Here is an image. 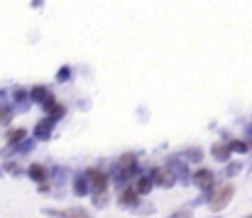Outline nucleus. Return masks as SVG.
Wrapping results in <instances>:
<instances>
[{
    "label": "nucleus",
    "mask_w": 252,
    "mask_h": 218,
    "mask_svg": "<svg viewBox=\"0 0 252 218\" xmlns=\"http://www.w3.org/2000/svg\"><path fill=\"white\" fill-rule=\"evenodd\" d=\"M250 152H252V143H250Z\"/></svg>",
    "instance_id": "25"
},
{
    "label": "nucleus",
    "mask_w": 252,
    "mask_h": 218,
    "mask_svg": "<svg viewBox=\"0 0 252 218\" xmlns=\"http://www.w3.org/2000/svg\"><path fill=\"white\" fill-rule=\"evenodd\" d=\"M27 98H30V93H27V91H22V88H17V91H15V101H17V103H22V101H27Z\"/></svg>",
    "instance_id": "21"
},
{
    "label": "nucleus",
    "mask_w": 252,
    "mask_h": 218,
    "mask_svg": "<svg viewBox=\"0 0 252 218\" xmlns=\"http://www.w3.org/2000/svg\"><path fill=\"white\" fill-rule=\"evenodd\" d=\"M12 120V108L7 106H0V125H7Z\"/></svg>",
    "instance_id": "17"
},
{
    "label": "nucleus",
    "mask_w": 252,
    "mask_h": 218,
    "mask_svg": "<svg viewBox=\"0 0 252 218\" xmlns=\"http://www.w3.org/2000/svg\"><path fill=\"white\" fill-rule=\"evenodd\" d=\"M64 113H66V108H64L62 103H54V106L47 110V115H49L52 120H59V118H64Z\"/></svg>",
    "instance_id": "16"
},
{
    "label": "nucleus",
    "mask_w": 252,
    "mask_h": 218,
    "mask_svg": "<svg viewBox=\"0 0 252 218\" xmlns=\"http://www.w3.org/2000/svg\"><path fill=\"white\" fill-rule=\"evenodd\" d=\"M191 184H193V186H198V189L203 191V201H208L211 191L216 189V177H213V172H211V169L201 167V169H196V172L191 174Z\"/></svg>",
    "instance_id": "3"
},
{
    "label": "nucleus",
    "mask_w": 252,
    "mask_h": 218,
    "mask_svg": "<svg viewBox=\"0 0 252 218\" xmlns=\"http://www.w3.org/2000/svg\"><path fill=\"white\" fill-rule=\"evenodd\" d=\"M54 123H57V120H52L49 115L42 118V120L34 125V140H49L52 133H54Z\"/></svg>",
    "instance_id": "7"
},
{
    "label": "nucleus",
    "mask_w": 252,
    "mask_h": 218,
    "mask_svg": "<svg viewBox=\"0 0 252 218\" xmlns=\"http://www.w3.org/2000/svg\"><path fill=\"white\" fill-rule=\"evenodd\" d=\"M135 177H137V157H135L132 152H127V154H123V157L118 159L115 182H118V184H125V182H130V179H135Z\"/></svg>",
    "instance_id": "2"
},
{
    "label": "nucleus",
    "mask_w": 252,
    "mask_h": 218,
    "mask_svg": "<svg viewBox=\"0 0 252 218\" xmlns=\"http://www.w3.org/2000/svg\"><path fill=\"white\" fill-rule=\"evenodd\" d=\"M228 145H230V152H238V154L250 152V143H245V140H228Z\"/></svg>",
    "instance_id": "15"
},
{
    "label": "nucleus",
    "mask_w": 252,
    "mask_h": 218,
    "mask_svg": "<svg viewBox=\"0 0 252 218\" xmlns=\"http://www.w3.org/2000/svg\"><path fill=\"white\" fill-rule=\"evenodd\" d=\"M69 78H71V67H62L59 73H57V81H62V83H64V81H69Z\"/></svg>",
    "instance_id": "20"
},
{
    "label": "nucleus",
    "mask_w": 252,
    "mask_h": 218,
    "mask_svg": "<svg viewBox=\"0 0 252 218\" xmlns=\"http://www.w3.org/2000/svg\"><path fill=\"white\" fill-rule=\"evenodd\" d=\"M30 98H32L34 103H44L47 98H52V93H49V88H44V86H34V88L30 91Z\"/></svg>",
    "instance_id": "13"
},
{
    "label": "nucleus",
    "mask_w": 252,
    "mask_h": 218,
    "mask_svg": "<svg viewBox=\"0 0 252 218\" xmlns=\"http://www.w3.org/2000/svg\"><path fill=\"white\" fill-rule=\"evenodd\" d=\"M243 218H252V214H250V216H243Z\"/></svg>",
    "instance_id": "24"
},
{
    "label": "nucleus",
    "mask_w": 252,
    "mask_h": 218,
    "mask_svg": "<svg viewBox=\"0 0 252 218\" xmlns=\"http://www.w3.org/2000/svg\"><path fill=\"white\" fill-rule=\"evenodd\" d=\"M86 179H88V184H91L93 196H103V194H108V184H110V179H108V174H105L103 169H86Z\"/></svg>",
    "instance_id": "4"
},
{
    "label": "nucleus",
    "mask_w": 252,
    "mask_h": 218,
    "mask_svg": "<svg viewBox=\"0 0 252 218\" xmlns=\"http://www.w3.org/2000/svg\"><path fill=\"white\" fill-rule=\"evenodd\" d=\"M25 138H27V130H25V128H15V130H10V133H7V147L22 143Z\"/></svg>",
    "instance_id": "14"
},
{
    "label": "nucleus",
    "mask_w": 252,
    "mask_h": 218,
    "mask_svg": "<svg viewBox=\"0 0 252 218\" xmlns=\"http://www.w3.org/2000/svg\"><path fill=\"white\" fill-rule=\"evenodd\" d=\"M233 196H235L233 184H220V186H216V189L211 191V196H208V209L218 214V211H223V209L233 201Z\"/></svg>",
    "instance_id": "1"
},
{
    "label": "nucleus",
    "mask_w": 252,
    "mask_h": 218,
    "mask_svg": "<svg viewBox=\"0 0 252 218\" xmlns=\"http://www.w3.org/2000/svg\"><path fill=\"white\" fill-rule=\"evenodd\" d=\"M216 218H220V216H216Z\"/></svg>",
    "instance_id": "26"
},
{
    "label": "nucleus",
    "mask_w": 252,
    "mask_h": 218,
    "mask_svg": "<svg viewBox=\"0 0 252 218\" xmlns=\"http://www.w3.org/2000/svg\"><path fill=\"white\" fill-rule=\"evenodd\" d=\"M137 191H140V196H145V194H150L152 191V186H155V182H152V177L147 174V177H135V184H132Z\"/></svg>",
    "instance_id": "12"
},
{
    "label": "nucleus",
    "mask_w": 252,
    "mask_h": 218,
    "mask_svg": "<svg viewBox=\"0 0 252 218\" xmlns=\"http://www.w3.org/2000/svg\"><path fill=\"white\" fill-rule=\"evenodd\" d=\"M150 177H152V182L155 184H159V186H174L176 184V174H174V169L171 167H155L152 172H150Z\"/></svg>",
    "instance_id": "6"
},
{
    "label": "nucleus",
    "mask_w": 252,
    "mask_h": 218,
    "mask_svg": "<svg viewBox=\"0 0 252 218\" xmlns=\"http://www.w3.org/2000/svg\"><path fill=\"white\" fill-rule=\"evenodd\" d=\"M44 216L49 218H93L86 209L76 206V209H44Z\"/></svg>",
    "instance_id": "5"
},
{
    "label": "nucleus",
    "mask_w": 252,
    "mask_h": 218,
    "mask_svg": "<svg viewBox=\"0 0 252 218\" xmlns=\"http://www.w3.org/2000/svg\"><path fill=\"white\" fill-rule=\"evenodd\" d=\"M27 174H30V179H32V182H37V184H42V182H47V179H49V172H47V167H44V164H32V167L27 169Z\"/></svg>",
    "instance_id": "11"
},
{
    "label": "nucleus",
    "mask_w": 252,
    "mask_h": 218,
    "mask_svg": "<svg viewBox=\"0 0 252 218\" xmlns=\"http://www.w3.org/2000/svg\"><path fill=\"white\" fill-rule=\"evenodd\" d=\"M238 172H240V164H238V162H233V164H228V172H225V174H228V177H233V174H238Z\"/></svg>",
    "instance_id": "22"
},
{
    "label": "nucleus",
    "mask_w": 252,
    "mask_h": 218,
    "mask_svg": "<svg viewBox=\"0 0 252 218\" xmlns=\"http://www.w3.org/2000/svg\"><path fill=\"white\" fill-rule=\"evenodd\" d=\"M230 145L228 143H216V145L211 147V157L213 159H218V162H230Z\"/></svg>",
    "instance_id": "9"
},
{
    "label": "nucleus",
    "mask_w": 252,
    "mask_h": 218,
    "mask_svg": "<svg viewBox=\"0 0 252 218\" xmlns=\"http://www.w3.org/2000/svg\"><path fill=\"white\" fill-rule=\"evenodd\" d=\"M118 204H123V206H137L140 204V191L135 189V186H125L120 194H118Z\"/></svg>",
    "instance_id": "8"
},
{
    "label": "nucleus",
    "mask_w": 252,
    "mask_h": 218,
    "mask_svg": "<svg viewBox=\"0 0 252 218\" xmlns=\"http://www.w3.org/2000/svg\"><path fill=\"white\" fill-rule=\"evenodd\" d=\"M167 218H193V211L191 209H179V211H171V216Z\"/></svg>",
    "instance_id": "19"
},
{
    "label": "nucleus",
    "mask_w": 252,
    "mask_h": 218,
    "mask_svg": "<svg viewBox=\"0 0 252 218\" xmlns=\"http://www.w3.org/2000/svg\"><path fill=\"white\" fill-rule=\"evenodd\" d=\"M5 169H7L10 174H20V167H17V164H12V162H7V164H5Z\"/></svg>",
    "instance_id": "23"
},
{
    "label": "nucleus",
    "mask_w": 252,
    "mask_h": 218,
    "mask_svg": "<svg viewBox=\"0 0 252 218\" xmlns=\"http://www.w3.org/2000/svg\"><path fill=\"white\" fill-rule=\"evenodd\" d=\"M186 159H189V162H201V159H203V152H201L198 147H193V149L186 152Z\"/></svg>",
    "instance_id": "18"
},
{
    "label": "nucleus",
    "mask_w": 252,
    "mask_h": 218,
    "mask_svg": "<svg viewBox=\"0 0 252 218\" xmlns=\"http://www.w3.org/2000/svg\"><path fill=\"white\" fill-rule=\"evenodd\" d=\"M71 186H74V194H76V196H86V194L91 191V184H88L86 174H74Z\"/></svg>",
    "instance_id": "10"
}]
</instances>
